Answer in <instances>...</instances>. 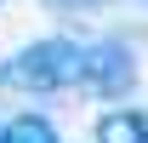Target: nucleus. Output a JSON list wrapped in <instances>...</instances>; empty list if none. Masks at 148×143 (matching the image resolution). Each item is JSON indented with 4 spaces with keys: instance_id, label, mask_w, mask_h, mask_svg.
<instances>
[{
    "instance_id": "7ed1b4c3",
    "label": "nucleus",
    "mask_w": 148,
    "mask_h": 143,
    "mask_svg": "<svg viewBox=\"0 0 148 143\" xmlns=\"http://www.w3.org/2000/svg\"><path fill=\"white\" fill-rule=\"evenodd\" d=\"M97 143H148V109H108L97 120Z\"/></svg>"
},
{
    "instance_id": "f03ea898",
    "label": "nucleus",
    "mask_w": 148,
    "mask_h": 143,
    "mask_svg": "<svg viewBox=\"0 0 148 143\" xmlns=\"http://www.w3.org/2000/svg\"><path fill=\"white\" fill-rule=\"evenodd\" d=\"M80 86L97 92V97H125V92L137 86V57H131V46L125 40H97V46H86Z\"/></svg>"
},
{
    "instance_id": "f257e3e1",
    "label": "nucleus",
    "mask_w": 148,
    "mask_h": 143,
    "mask_svg": "<svg viewBox=\"0 0 148 143\" xmlns=\"http://www.w3.org/2000/svg\"><path fill=\"white\" fill-rule=\"evenodd\" d=\"M80 69H86V46L69 35H46V40H29L23 52H12L0 63V86L29 92V97H51V92L80 86Z\"/></svg>"
},
{
    "instance_id": "20e7f679",
    "label": "nucleus",
    "mask_w": 148,
    "mask_h": 143,
    "mask_svg": "<svg viewBox=\"0 0 148 143\" xmlns=\"http://www.w3.org/2000/svg\"><path fill=\"white\" fill-rule=\"evenodd\" d=\"M0 143H63V137L46 115H17V120L0 126Z\"/></svg>"
},
{
    "instance_id": "39448f33",
    "label": "nucleus",
    "mask_w": 148,
    "mask_h": 143,
    "mask_svg": "<svg viewBox=\"0 0 148 143\" xmlns=\"http://www.w3.org/2000/svg\"><path fill=\"white\" fill-rule=\"evenodd\" d=\"M57 12H80V6H103V0H51Z\"/></svg>"
}]
</instances>
